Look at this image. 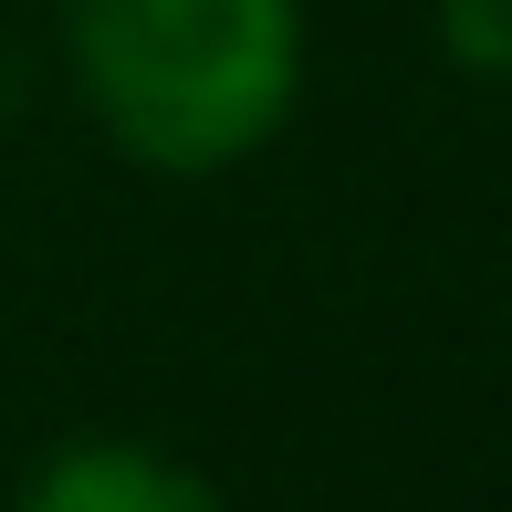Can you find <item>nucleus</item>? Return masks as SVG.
<instances>
[{"label":"nucleus","mask_w":512,"mask_h":512,"mask_svg":"<svg viewBox=\"0 0 512 512\" xmlns=\"http://www.w3.org/2000/svg\"><path fill=\"white\" fill-rule=\"evenodd\" d=\"M63 53L136 168L209 178L293 126L304 0H63Z\"/></svg>","instance_id":"1"},{"label":"nucleus","mask_w":512,"mask_h":512,"mask_svg":"<svg viewBox=\"0 0 512 512\" xmlns=\"http://www.w3.org/2000/svg\"><path fill=\"white\" fill-rule=\"evenodd\" d=\"M21 512H220V492L157 439H63L21 481Z\"/></svg>","instance_id":"2"},{"label":"nucleus","mask_w":512,"mask_h":512,"mask_svg":"<svg viewBox=\"0 0 512 512\" xmlns=\"http://www.w3.org/2000/svg\"><path fill=\"white\" fill-rule=\"evenodd\" d=\"M439 53L481 84H512V0H439Z\"/></svg>","instance_id":"3"}]
</instances>
